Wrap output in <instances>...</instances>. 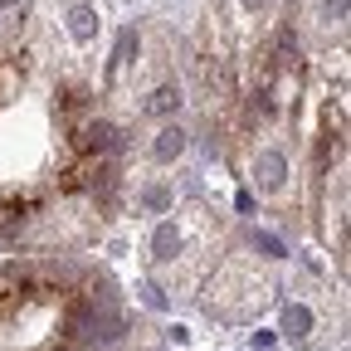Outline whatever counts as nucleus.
<instances>
[{
    "mask_svg": "<svg viewBox=\"0 0 351 351\" xmlns=\"http://www.w3.org/2000/svg\"><path fill=\"white\" fill-rule=\"evenodd\" d=\"M117 147V127L112 122H83L78 132H73V152L78 156H103V152H112Z\"/></svg>",
    "mask_w": 351,
    "mask_h": 351,
    "instance_id": "f257e3e1",
    "label": "nucleus"
},
{
    "mask_svg": "<svg viewBox=\"0 0 351 351\" xmlns=\"http://www.w3.org/2000/svg\"><path fill=\"white\" fill-rule=\"evenodd\" d=\"M258 186H263V191H278V186H283V156H278V152H263V156H258Z\"/></svg>",
    "mask_w": 351,
    "mask_h": 351,
    "instance_id": "f03ea898",
    "label": "nucleus"
},
{
    "mask_svg": "<svg viewBox=\"0 0 351 351\" xmlns=\"http://www.w3.org/2000/svg\"><path fill=\"white\" fill-rule=\"evenodd\" d=\"M186 152V132L181 127H166L161 137H156V161H171V156H181Z\"/></svg>",
    "mask_w": 351,
    "mask_h": 351,
    "instance_id": "7ed1b4c3",
    "label": "nucleus"
},
{
    "mask_svg": "<svg viewBox=\"0 0 351 351\" xmlns=\"http://www.w3.org/2000/svg\"><path fill=\"white\" fill-rule=\"evenodd\" d=\"M176 108H181V88L176 83H161L152 93V103H147V112H176Z\"/></svg>",
    "mask_w": 351,
    "mask_h": 351,
    "instance_id": "20e7f679",
    "label": "nucleus"
},
{
    "mask_svg": "<svg viewBox=\"0 0 351 351\" xmlns=\"http://www.w3.org/2000/svg\"><path fill=\"white\" fill-rule=\"evenodd\" d=\"M152 249H156V258H176V249H181V234H176V225H161L156 239H152Z\"/></svg>",
    "mask_w": 351,
    "mask_h": 351,
    "instance_id": "39448f33",
    "label": "nucleus"
},
{
    "mask_svg": "<svg viewBox=\"0 0 351 351\" xmlns=\"http://www.w3.org/2000/svg\"><path fill=\"white\" fill-rule=\"evenodd\" d=\"M69 29H73V39H93V10H88V5H73V10H69Z\"/></svg>",
    "mask_w": 351,
    "mask_h": 351,
    "instance_id": "423d86ee",
    "label": "nucleus"
},
{
    "mask_svg": "<svg viewBox=\"0 0 351 351\" xmlns=\"http://www.w3.org/2000/svg\"><path fill=\"white\" fill-rule=\"evenodd\" d=\"M283 327H288V337H307L313 313H307V307H288V313H283Z\"/></svg>",
    "mask_w": 351,
    "mask_h": 351,
    "instance_id": "0eeeda50",
    "label": "nucleus"
},
{
    "mask_svg": "<svg viewBox=\"0 0 351 351\" xmlns=\"http://www.w3.org/2000/svg\"><path fill=\"white\" fill-rule=\"evenodd\" d=\"M132 49H137V29H122V34H117V54H112V73H117L122 64H132Z\"/></svg>",
    "mask_w": 351,
    "mask_h": 351,
    "instance_id": "6e6552de",
    "label": "nucleus"
},
{
    "mask_svg": "<svg viewBox=\"0 0 351 351\" xmlns=\"http://www.w3.org/2000/svg\"><path fill=\"white\" fill-rule=\"evenodd\" d=\"M59 108H64V112H78V108H88V93H83V88H64V93H59Z\"/></svg>",
    "mask_w": 351,
    "mask_h": 351,
    "instance_id": "1a4fd4ad",
    "label": "nucleus"
},
{
    "mask_svg": "<svg viewBox=\"0 0 351 351\" xmlns=\"http://www.w3.org/2000/svg\"><path fill=\"white\" fill-rule=\"evenodd\" d=\"M254 244H258L263 254H269V258H278V254H283V244H278L274 234H254Z\"/></svg>",
    "mask_w": 351,
    "mask_h": 351,
    "instance_id": "9d476101",
    "label": "nucleus"
},
{
    "mask_svg": "<svg viewBox=\"0 0 351 351\" xmlns=\"http://www.w3.org/2000/svg\"><path fill=\"white\" fill-rule=\"evenodd\" d=\"M147 205H152V210H166V205H171V195H166L161 186H152V191H147Z\"/></svg>",
    "mask_w": 351,
    "mask_h": 351,
    "instance_id": "9b49d317",
    "label": "nucleus"
},
{
    "mask_svg": "<svg viewBox=\"0 0 351 351\" xmlns=\"http://www.w3.org/2000/svg\"><path fill=\"white\" fill-rule=\"evenodd\" d=\"M0 5H10V0H0Z\"/></svg>",
    "mask_w": 351,
    "mask_h": 351,
    "instance_id": "f8f14e48",
    "label": "nucleus"
}]
</instances>
